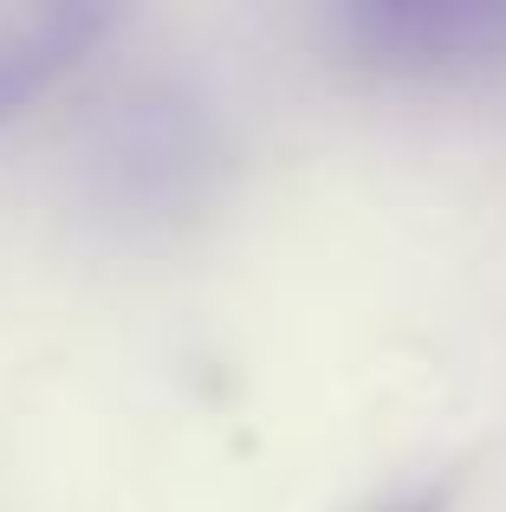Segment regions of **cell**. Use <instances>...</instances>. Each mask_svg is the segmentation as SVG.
<instances>
[{"mask_svg":"<svg viewBox=\"0 0 506 512\" xmlns=\"http://www.w3.org/2000/svg\"><path fill=\"white\" fill-rule=\"evenodd\" d=\"M221 182V130L189 91H130L98 117L85 150V188L111 221L169 227L195 214Z\"/></svg>","mask_w":506,"mask_h":512,"instance_id":"7a4b0ae2","label":"cell"},{"mask_svg":"<svg viewBox=\"0 0 506 512\" xmlns=\"http://www.w3.org/2000/svg\"><path fill=\"white\" fill-rule=\"evenodd\" d=\"M111 13L91 0H0V124L85 65Z\"/></svg>","mask_w":506,"mask_h":512,"instance_id":"3957f363","label":"cell"},{"mask_svg":"<svg viewBox=\"0 0 506 512\" xmlns=\"http://www.w3.org/2000/svg\"><path fill=\"white\" fill-rule=\"evenodd\" d=\"M357 78L422 98H506V0H357L331 13Z\"/></svg>","mask_w":506,"mask_h":512,"instance_id":"6da1fadb","label":"cell"},{"mask_svg":"<svg viewBox=\"0 0 506 512\" xmlns=\"http://www.w3.org/2000/svg\"><path fill=\"white\" fill-rule=\"evenodd\" d=\"M390 512H442L435 500H403V506H390Z\"/></svg>","mask_w":506,"mask_h":512,"instance_id":"277c9868","label":"cell"}]
</instances>
